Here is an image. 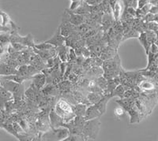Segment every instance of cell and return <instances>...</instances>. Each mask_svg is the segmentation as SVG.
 I'll return each instance as SVG.
<instances>
[{
	"label": "cell",
	"mask_w": 158,
	"mask_h": 141,
	"mask_svg": "<svg viewBox=\"0 0 158 141\" xmlns=\"http://www.w3.org/2000/svg\"><path fill=\"white\" fill-rule=\"evenodd\" d=\"M55 111L57 113L58 115H59L63 118L64 123H68V122H71L76 116L74 113L73 112L71 106L68 104V103L65 101L64 99H60L57 103Z\"/></svg>",
	"instance_id": "cell-1"
},
{
	"label": "cell",
	"mask_w": 158,
	"mask_h": 141,
	"mask_svg": "<svg viewBox=\"0 0 158 141\" xmlns=\"http://www.w3.org/2000/svg\"><path fill=\"white\" fill-rule=\"evenodd\" d=\"M101 128V122L99 118L92 120H88L85 122L83 127V135L89 139H96L98 136L99 131Z\"/></svg>",
	"instance_id": "cell-2"
},
{
	"label": "cell",
	"mask_w": 158,
	"mask_h": 141,
	"mask_svg": "<svg viewBox=\"0 0 158 141\" xmlns=\"http://www.w3.org/2000/svg\"><path fill=\"white\" fill-rule=\"evenodd\" d=\"M70 131L66 126L52 128V131H48L42 136L43 140H65L70 135Z\"/></svg>",
	"instance_id": "cell-3"
},
{
	"label": "cell",
	"mask_w": 158,
	"mask_h": 141,
	"mask_svg": "<svg viewBox=\"0 0 158 141\" xmlns=\"http://www.w3.org/2000/svg\"><path fill=\"white\" fill-rule=\"evenodd\" d=\"M1 85L12 93L15 100H17L18 98H21L22 94H23L24 89L22 85H21V84L15 82V81L1 78Z\"/></svg>",
	"instance_id": "cell-4"
},
{
	"label": "cell",
	"mask_w": 158,
	"mask_h": 141,
	"mask_svg": "<svg viewBox=\"0 0 158 141\" xmlns=\"http://www.w3.org/2000/svg\"><path fill=\"white\" fill-rule=\"evenodd\" d=\"M63 14L65 15V18H63V22H68L74 26H78L85 22V16L75 14L70 10H66Z\"/></svg>",
	"instance_id": "cell-5"
},
{
	"label": "cell",
	"mask_w": 158,
	"mask_h": 141,
	"mask_svg": "<svg viewBox=\"0 0 158 141\" xmlns=\"http://www.w3.org/2000/svg\"><path fill=\"white\" fill-rule=\"evenodd\" d=\"M14 95L10 91L6 89L3 87H0V109L3 111L5 109L6 103L13 99Z\"/></svg>",
	"instance_id": "cell-6"
},
{
	"label": "cell",
	"mask_w": 158,
	"mask_h": 141,
	"mask_svg": "<svg viewBox=\"0 0 158 141\" xmlns=\"http://www.w3.org/2000/svg\"><path fill=\"white\" fill-rule=\"evenodd\" d=\"M47 43H51L52 44L53 46H62V45H64V43H66V37L63 36L61 34V32H60V29L59 28L58 29V30L56 31V32L55 33V35L51 38L50 39L47 40Z\"/></svg>",
	"instance_id": "cell-7"
},
{
	"label": "cell",
	"mask_w": 158,
	"mask_h": 141,
	"mask_svg": "<svg viewBox=\"0 0 158 141\" xmlns=\"http://www.w3.org/2000/svg\"><path fill=\"white\" fill-rule=\"evenodd\" d=\"M101 115V113L97 109V107H96L95 104H93V105L87 107L84 118L85 119V121H88V120H92L94 119V118H100Z\"/></svg>",
	"instance_id": "cell-8"
},
{
	"label": "cell",
	"mask_w": 158,
	"mask_h": 141,
	"mask_svg": "<svg viewBox=\"0 0 158 141\" xmlns=\"http://www.w3.org/2000/svg\"><path fill=\"white\" fill-rule=\"evenodd\" d=\"M50 119L52 128H58L59 126H63V125L64 124L63 118L59 115H58L56 111H53V110L50 114Z\"/></svg>",
	"instance_id": "cell-9"
},
{
	"label": "cell",
	"mask_w": 158,
	"mask_h": 141,
	"mask_svg": "<svg viewBox=\"0 0 158 141\" xmlns=\"http://www.w3.org/2000/svg\"><path fill=\"white\" fill-rule=\"evenodd\" d=\"M112 97L111 95H104L101 97V99L99 100V102H97L95 104L96 107H97V109L100 111V112L101 113V115L104 114L105 111H106V106L107 103L108 102V100L110 99V98Z\"/></svg>",
	"instance_id": "cell-10"
},
{
	"label": "cell",
	"mask_w": 158,
	"mask_h": 141,
	"mask_svg": "<svg viewBox=\"0 0 158 141\" xmlns=\"http://www.w3.org/2000/svg\"><path fill=\"white\" fill-rule=\"evenodd\" d=\"M71 107L73 112L74 113L76 116H85V111L87 109V106L85 104L79 103H76L75 105L71 106Z\"/></svg>",
	"instance_id": "cell-11"
},
{
	"label": "cell",
	"mask_w": 158,
	"mask_h": 141,
	"mask_svg": "<svg viewBox=\"0 0 158 141\" xmlns=\"http://www.w3.org/2000/svg\"><path fill=\"white\" fill-rule=\"evenodd\" d=\"M32 80H33V85L37 89H40L44 85L46 79H45V76L44 74H40L39 73V74H36L32 77Z\"/></svg>",
	"instance_id": "cell-12"
},
{
	"label": "cell",
	"mask_w": 158,
	"mask_h": 141,
	"mask_svg": "<svg viewBox=\"0 0 158 141\" xmlns=\"http://www.w3.org/2000/svg\"><path fill=\"white\" fill-rule=\"evenodd\" d=\"M69 52L67 46H65L64 45L58 46V54H59V58L61 59L63 62H67V58H69Z\"/></svg>",
	"instance_id": "cell-13"
},
{
	"label": "cell",
	"mask_w": 158,
	"mask_h": 141,
	"mask_svg": "<svg viewBox=\"0 0 158 141\" xmlns=\"http://www.w3.org/2000/svg\"><path fill=\"white\" fill-rule=\"evenodd\" d=\"M15 73H18V72L10 65H1L0 66V75L6 76L15 74Z\"/></svg>",
	"instance_id": "cell-14"
},
{
	"label": "cell",
	"mask_w": 158,
	"mask_h": 141,
	"mask_svg": "<svg viewBox=\"0 0 158 141\" xmlns=\"http://www.w3.org/2000/svg\"><path fill=\"white\" fill-rule=\"evenodd\" d=\"M2 79H6V80H12V81H15V82L18 83V84H22L25 79H27V77H24V76L20 75V74H10V75H6L4 76V77H1Z\"/></svg>",
	"instance_id": "cell-15"
},
{
	"label": "cell",
	"mask_w": 158,
	"mask_h": 141,
	"mask_svg": "<svg viewBox=\"0 0 158 141\" xmlns=\"http://www.w3.org/2000/svg\"><path fill=\"white\" fill-rule=\"evenodd\" d=\"M123 5L121 0H118L115 6L112 8V14L115 20H118L122 14V6Z\"/></svg>",
	"instance_id": "cell-16"
},
{
	"label": "cell",
	"mask_w": 158,
	"mask_h": 141,
	"mask_svg": "<svg viewBox=\"0 0 158 141\" xmlns=\"http://www.w3.org/2000/svg\"><path fill=\"white\" fill-rule=\"evenodd\" d=\"M138 39H139L141 43H142V45L143 46V47L145 48V50H146V54L148 55V54H149V48H150L151 44L149 43V41H148L147 36H146V32H142V33H141V35L139 36Z\"/></svg>",
	"instance_id": "cell-17"
},
{
	"label": "cell",
	"mask_w": 158,
	"mask_h": 141,
	"mask_svg": "<svg viewBox=\"0 0 158 141\" xmlns=\"http://www.w3.org/2000/svg\"><path fill=\"white\" fill-rule=\"evenodd\" d=\"M103 95L101 94H99L97 92H89L87 95V99H88V101L89 102L90 104H96L97 102H99V100L101 99V97Z\"/></svg>",
	"instance_id": "cell-18"
},
{
	"label": "cell",
	"mask_w": 158,
	"mask_h": 141,
	"mask_svg": "<svg viewBox=\"0 0 158 141\" xmlns=\"http://www.w3.org/2000/svg\"><path fill=\"white\" fill-rule=\"evenodd\" d=\"M33 46L36 48V50H53V49L56 48V46H53V45L51 44V43H47V42L39 43V44H35Z\"/></svg>",
	"instance_id": "cell-19"
},
{
	"label": "cell",
	"mask_w": 158,
	"mask_h": 141,
	"mask_svg": "<svg viewBox=\"0 0 158 141\" xmlns=\"http://www.w3.org/2000/svg\"><path fill=\"white\" fill-rule=\"evenodd\" d=\"M108 80H107L104 77H98L97 81V84L99 88H101V89L104 91V92L106 91L107 88H108Z\"/></svg>",
	"instance_id": "cell-20"
},
{
	"label": "cell",
	"mask_w": 158,
	"mask_h": 141,
	"mask_svg": "<svg viewBox=\"0 0 158 141\" xmlns=\"http://www.w3.org/2000/svg\"><path fill=\"white\" fill-rule=\"evenodd\" d=\"M86 138L82 134H70L68 137L65 139V141H80L85 140Z\"/></svg>",
	"instance_id": "cell-21"
},
{
	"label": "cell",
	"mask_w": 158,
	"mask_h": 141,
	"mask_svg": "<svg viewBox=\"0 0 158 141\" xmlns=\"http://www.w3.org/2000/svg\"><path fill=\"white\" fill-rule=\"evenodd\" d=\"M111 24H112V22H111V19L109 16V14H105L103 15L102 25L104 27V29H105V30L109 29Z\"/></svg>",
	"instance_id": "cell-22"
},
{
	"label": "cell",
	"mask_w": 158,
	"mask_h": 141,
	"mask_svg": "<svg viewBox=\"0 0 158 141\" xmlns=\"http://www.w3.org/2000/svg\"><path fill=\"white\" fill-rule=\"evenodd\" d=\"M125 91H125V87L123 85H122V84H118V85H117L115 89L114 90L113 93H112V96L116 95V96L122 98V97H123Z\"/></svg>",
	"instance_id": "cell-23"
},
{
	"label": "cell",
	"mask_w": 158,
	"mask_h": 141,
	"mask_svg": "<svg viewBox=\"0 0 158 141\" xmlns=\"http://www.w3.org/2000/svg\"><path fill=\"white\" fill-rule=\"evenodd\" d=\"M96 34H97V30L94 29H91L90 30H89L86 33H85V35L83 36V37L85 38H90L92 36H95Z\"/></svg>",
	"instance_id": "cell-24"
},
{
	"label": "cell",
	"mask_w": 158,
	"mask_h": 141,
	"mask_svg": "<svg viewBox=\"0 0 158 141\" xmlns=\"http://www.w3.org/2000/svg\"><path fill=\"white\" fill-rule=\"evenodd\" d=\"M123 4V6H125V9H127L129 7H133L134 5V0H121Z\"/></svg>",
	"instance_id": "cell-25"
},
{
	"label": "cell",
	"mask_w": 158,
	"mask_h": 141,
	"mask_svg": "<svg viewBox=\"0 0 158 141\" xmlns=\"http://www.w3.org/2000/svg\"><path fill=\"white\" fill-rule=\"evenodd\" d=\"M104 0H84V2H86L87 4L90 6H95L99 5L103 2Z\"/></svg>",
	"instance_id": "cell-26"
},
{
	"label": "cell",
	"mask_w": 158,
	"mask_h": 141,
	"mask_svg": "<svg viewBox=\"0 0 158 141\" xmlns=\"http://www.w3.org/2000/svg\"><path fill=\"white\" fill-rule=\"evenodd\" d=\"M149 52L155 54H158V46L156 43H153L151 44L150 48H149Z\"/></svg>",
	"instance_id": "cell-27"
},
{
	"label": "cell",
	"mask_w": 158,
	"mask_h": 141,
	"mask_svg": "<svg viewBox=\"0 0 158 141\" xmlns=\"http://www.w3.org/2000/svg\"><path fill=\"white\" fill-rule=\"evenodd\" d=\"M115 115H117V116L118 117L123 116L124 114L123 109L122 107H118V108H116V109L115 110Z\"/></svg>",
	"instance_id": "cell-28"
},
{
	"label": "cell",
	"mask_w": 158,
	"mask_h": 141,
	"mask_svg": "<svg viewBox=\"0 0 158 141\" xmlns=\"http://www.w3.org/2000/svg\"><path fill=\"white\" fill-rule=\"evenodd\" d=\"M149 13H151V14H153L154 15L158 14V6H152L150 10H149Z\"/></svg>",
	"instance_id": "cell-29"
},
{
	"label": "cell",
	"mask_w": 158,
	"mask_h": 141,
	"mask_svg": "<svg viewBox=\"0 0 158 141\" xmlns=\"http://www.w3.org/2000/svg\"><path fill=\"white\" fill-rule=\"evenodd\" d=\"M142 88H145V89H151V88H153V84L149 82H144L142 84Z\"/></svg>",
	"instance_id": "cell-30"
},
{
	"label": "cell",
	"mask_w": 158,
	"mask_h": 141,
	"mask_svg": "<svg viewBox=\"0 0 158 141\" xmlns=\"http://www.w3.org/2000/svg\"><path fill=\"white\" fill-rule=\"evenodd\" d=\"M66 62H63L61 64V74L62 76L63 75V73H64L65 70H66V64H65Z\"/></svg>",
	"instance_id": "cell-31"
},
{
	"label": "cell",
	"mask_w": 158,
	"mask_h": 141,
	"mask_svg": "<svg viewBox=\"0 0 158 141\" xmlns=\"http://www.w3.org/2000/svg\"><path fill=\"white\" fill-rule=\"evenodd\" d=\"M71 2H75V1H80V0H70Z\"/></svg>",
	"instance_id": "cell-32"
}]
</instances>
